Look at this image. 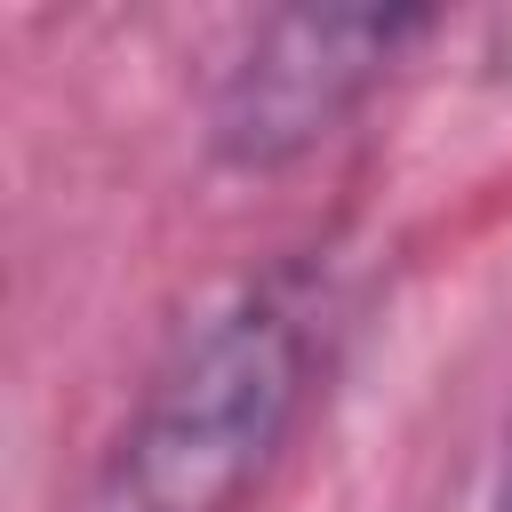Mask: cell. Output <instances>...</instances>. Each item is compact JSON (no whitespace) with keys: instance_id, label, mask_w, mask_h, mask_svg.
<instances>
[{"instance_id":"1","label":"cell","mask_w":512,"mask_h":512,"mask_svg":"<svg viewBox=\"0 0 512 512\" xmlns=\"http://www.w3.org/2000/svg\"><path fill=\"white\" fill-rule=\"evenodd\" d=\"M312 360L320 304L296 272L232 288L144 384L104 472V512H248L312 392Z\"/></svg>"},{"instance_id":"3","label":"cell","mask_w":512,"mask_h":512,"mask_svg":"<svg viewBox=\"0 0 512 512\" xmlns=\"http://www.w3.org/2000/svg\"><path fill=\"white\" fill-rule=\"evenodd\" d=\"M488 512H512V448H504V472H496V496H488Z\"/></svg>"},{"instance_id":"2","label":"cell","mask_w":512,"mask_h":512,"mask_svg":"<svg viewBox=\"0 0 512 512\" xmlns=\"http://www.w3.org/2000/svg\"><path fill=\"white\" fill-rule=\"evenodd\" d=\"M416 32L424 16L400 8H288L256 24V40L216 88V144L248 168L320 144Z\"/></svg>"}]
</instances>
